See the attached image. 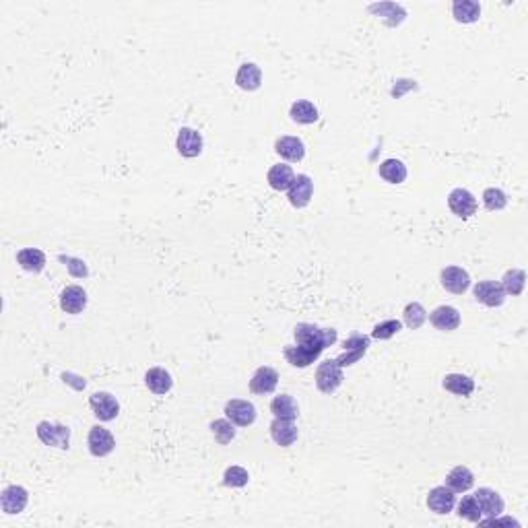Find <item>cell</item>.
Returning <instances> with one entry per match:
<instances>
[{
  "label": "cell",
  "mask_w": 528,
  "mask_h": 528,
  "mask_svg": "<svg viewBox=\"0 0 528 528\" xmlns=\"http://www.w3.org/2000/svg\"><path fill=\"white\" fill-rule=\"evenodd\" d=\"M367 349H370V337H365V335H353V337H349L345 340V353L338 355L337 363L340 367H349V365L357 363L367 353Z\"/></svg>",
  "instance_id": "11"
},
{
  "label": "cell",
  "mask_w": 528,
  "mask_h": 528,
  "mask_svg": "<svg viewBox=\"0 0 528 528\" xmlns=\"http://www.w3.org/2000/svg\"><path fill=\"white\" fill-rule=\"evenodd\" d=\"M248 481H250V475H248V470L244 466H230L223 473V485L225 487L237 489V487L248 485Z\"/></svg>",
  "instance_id": "36"
},
{
  "label": "cell",
  "mask_w": 528,
  "mask_h": 528,
  "mask_svg": "<svg viewBox=\"0 0 528 528\" xmlns=\"http://www.w3.org/2000/svg\"><path fill=\"white\" fill-rule=\"evenodd\" d=\"M235 85L244 91H256L262 85V70L260 66L254 63H246L239 66L237 75H235Z\"/></svg>",
  "instance_id": "21"
},
{
  "label": "cell",
  "mask_w": 528,
  "mask_h": 528,
  "mask_svg": "<svg viewBox=\"0 0 528 528\" xmlns=\"http://www.w3.org/2000/svg\"><path fill=\"white\" fill-rule=\"evenodd\" d=\"M38 438L42 440L45 446H54L60 450H68L70 444V429L66 425H58V423L42 421L38 425Z\"/></svg>",
  "instance_id": "3"
},
{
  "label": "cell",
  "mask_w": 528,
  "mask_h": 528,
  "mask_svg": "<svg viewBox=\"0 0 528 528\" xmlns=\"http://www.w3.org/2000/svg\"><path fill=\"white\" fill-rule=\"evenodd\" d=\"M289 116H291V120L297 122V124H314V122H318V118H320L318 107L312 102H308V99L296 102L291 106V109H289Z\"/></svg>",
  "instance_id": "30"
},
{
  "label": "cell",
  "mask_w": 528,
  "mask_h": 528,
  "mask_svg": "<svg viewBox=\"0 0 528 528\" xmlns=\"http://www.w3.org/2000/svg\"><path fill=\"white\" fill-rule=\"evenodd\" d=\"M402 320H404V324L411 330H417V328H421L423 322L427 320V312H425V308H423L419 301H411L404 308V312H402Z\"/></svg>",
  "instance_id": "33"
},
{
  "label": "cell",
  "mask_w": 528,
  "mask_h": 528,
  "mask_svg": "<svg viewBox=\"0 0 528 528\" xmlns=\"http://www.w3.org/2000/svg\"><path fill=\"white\" fill-rule=\"evenodd\" d=\"M17 262L23 271L29 273H42L45 266V254L38 248H23L17 252Z\"/></svg>",
  "instance_id": "26"
},
{
  "label": "cell",
  "mask_w": 528,
  "mask_h": 528,
  "mask_svg": "<svg viewBox=\"0 0 528 528\" xmlns=\"http://www.w3.org/2000/svg\"><path fill=\"white\" fill-rule=\"evenodd\" d=\"M448 207H450V211L454 212L456 217H460V219H470L477 212V209H479L477 198L466 190V188H454V190L450 192L448 194Z\"/></svg>",
  "instance_id": "4"
},
{
  "label": "cell",
  "mask_w": 528,
  "mask_h": 528,
  "mask_svg": "<svg viewBox=\"0 0 528 528\" xmlns=\"http://www.w3.org/2000/svg\"><path fill=\"white\" fill-rule=\"evenodd\" d=\"M271 413L275 415L276 419L296 421L299 409H297V402L293 397H289V394H281V397H275V401L271 402Z\"/></svg>",
  "instance_id": "27"
},
{
  "label": "cell",
  "mask_w": 528,
  "mask_h": 528,
  "mask_svg": "<svg viewBox=\"0 0 528 528\" xmlns=\"http://www.w3.org/2000/svg\"><path fill=\"white\" fill-rule=\"evenodd\" d=\"M287 196H289L291 207H296V209H303V207H308V205H310V200H312V196H314V182H312V178H310V176H306V173H299V176H296V180H293V184H291V188L287 190Z\"/></svg>",
  "instance_id": "9"
},
{
  "label": "cell",
  "mask_w": 528,
  "mask_h": 528,
  "mask_svg": "<svg viewBox=\"0 0 528 528\" xmlns=\"http://www.w3.org/2000/svg\"><path fill=\"white\" fill-rule=\"evenodd\" d=\"M440 281L446 291L454 296H463L466 289L470 287V275L460 266H446L440 273Z\"/></svg>",
  "instance_id": "10"
},
{
  "label": "cell",
  "mask_w": 528,
  "mask_h": 528,
  "mask_svg": "<svg viewBox=\"0 0 528 528\" xmlns=\"http://www.w3.org/2000/svg\"><path fill=\"white\" fill-rule=\"evenodd\" d=\"M293 180H296L293 169H291V166H285V163H276V166H273V168L269 169V173H266L269 186L276 192L289 190L291 184H293Z\"/></svg>",
  "instance_id": "22"
},
{
  "label": "cell",
  "mask_w": 528,
  "mask_h": 528,
  "mask_svg": "<svg viewBox=\"0 0 528 528\" xmlns=\"http://www.w3.org/2000/svg\"><path fill=\"white\" fill-rule=\"evenodd\" d=\"M275 151L283 159L293 161V163L301 161L306 157V145L297 136H281L275 143Z\"/></svg>",
  "instance_id": "20"
},
{
  "label": "cell",
  "mask_w": 528,
  "mask_h": 528,
  "mask_svg": "<svg viewBox=\"0 0 528 528\" xmlns=\"http://www.w3.org/2000/svg\"><path fill=\"white\" fill-rule=\"evenodd\" d=\"M456 504V493L448 485L433 487L427 493V507L436 514H450Z\"/></svg>",
  "instance_id": "15"
},
{
  "label": "cell",
  "mask_w": 528,
  "mask_h": 528,
  "mask_svg": "<svg viewBox=\"0 0 528 528\" xmlns=\"http://www.w3.org/2000/svg\"><path fill=\"white\" fill-rule=\"evenodd\" d=\"M145 384H147V388L153 394L163 397V394H168L169 390H171L173 380H171V374H169L168 370H163V367H151L147 374H145Z\"/></svg>",
  "instance_id": "23"
},
{
  "label": "cell",
  "mask_w": 528,
  "mask_h": 528,
  "mask_svg": "<svg viewBox=\"0 0 528 528\" xmlns=\"http://www.w3.org/2000/svg\"><path fill=\"white\" fill-rule=\"evenodd\" d=\"M401 328H402L401 320H386V322H380V324L374 328L372 337L378 338V340H388V338L394 337L397 333H401Z\"/></svg>",
  "instance_id": "38"
},
{
  "label": "cell",
  "mask_w": 528,
  "mask_h": 528,
  "mask_svg": "<svg viewBox=\"0 0 528 528\" xmlns=\"http://www.w3.org/2000/svg\"><path fill=\"white\" fill-rule=\"evenodd\" d=\"M283 353H285V360L289 361L293 367H308L320 357V353L308 349V347H301V345H287Z\"/></svg>",
  "instance_id": "25"
},
{
  "label": "cell",
  "mask_w": 528,
  "mask_h": 528,
  "mask_svg": "<svg viewBox=\"0 0 528 528\" xmlns=\"http://www.w3.org/2000/svg\"><path fill=\"white\" fill-rule=\"evenodd\" d=\"M225 417L239 427H248L256 421V406L250 401H239L232 399L225 402Z\"/></svg>",
  "instance_id": "7"
},
{
  "label": "cell",
  "mask_w": 528,
  "mask_h": 528,
  "mask_svg": "<svg viewBox=\"0 0 528 528\" xmlns=\"http://www.w3.org/2000/svg\"><path fill=\"white\" fill-rule=\"evenodd\" d=\"M87 446H89V452H91L93 456L104 458V456H107V454H112V452H114V448H116V440H114V436L107 431L106 427L95 425V427H91V431H89Z\"/></svg>",
  "instance_id": "6"
},
{
  "label": "cell",
  "mask_w": 528,
  "mask_h": 528,
  "mask_svg": "<svg viewBox=\"0 0 528 528\" xmlns=\"http://www.w3.org/2000/svg\"><path fill=\"white\" fill-rule=\"evenodd\" d=\"M297 436H299V431H297L293 421H285V419H276L275 417L273 423H271V438L281 448H289V446L296 444Z\"/></svg>",
  "instance_id": "19"
},
{
  "label": "cell",
  "mask_w": 528,
  "mask_h": 528,
  "mask_svg": "<svg viewBox=\"0 0 528 528\" xmlns=\"http://www.w3.org/2000/svg\"><path fill=\"white\" fill-rule=\"evenodd\" d=\"M293 337H296L297 345L308 347L316 353H322L326 347L337 343V330L335 328H318L310 322H301L293 328Z\"/></svg>",
  "instance_id": "1"
},
{
  "label": "cell",
  "mask_w": 528,
  "mask_h": 528,
  "mask_svg": "<svg viewBox=\"0 0 528 528\" xmlns=\"http://www.w3.org/2000/svg\"><path fill=\"white\" fill-rule=\"evenodd\" d=\"M29 502V493L21 485H9L0 495V506L4 514H21Z\"/></svg>",
  "instance_id": "14"
},
{
  "label": "cell",
  "mask_w": 528,
  "mask_h": 528,
  "mask_svg": "<svg viewBox=\"0 0 528 528\" xmlns=\"http://www.w3.org/2000/svg\"><path fill=\"white\" fill-rule=\"evenodd\" d=\"M429 322L442 333H452L460 326V312L452 306H440L429 314Z\"/></svg>",
  "instance_id": "17"
},
{
  "label": "cell",
  "mask_w": 528,
  "mask_h": 528,
  "mask_svg": "<svg viewBox=\"0 0 528 528\" xmlns=\"http://www.w3.org/2000/svg\"><path fill=\"white\" fill-rule=\"evenodd\" d=\"M211 431L215 436V440L221 446H227L235 438V427L230 419H217V421L211 423Z\"/></svg>",
  "instance_id": "35"
},
{
  "label": "cell",
  "mask_w": 528,
  "mask_h": 528,
  "mask_svg": "<svg viewBox=\"0 0 528 528\" xmlns=\"http://www.w3.org/2000/svg\"><path fill=\"white\" fill-rule=\"evenodd\" d=\"M452 15L458 23H475L481 17V4L475 0H456L452 4Z\"/></svg>",
  "instance_id": "28"
},
{
  "label": "cell",
  "mask_w": 528,
  "mask_h": 528,
  "mask_svg": "<svg viewBox=\"0 0 528 528\" xmlns=\"http://www.w3.org/2000/svg\"><path fill=\"white\" fill-rule=\"evenodd\" d=\"M446 485L450 487L454 493H465V491H468L470 487L475 485V475L465 465L454 466L446 477Z\"/></svg>",
  "instance_id": "24"
},
{
  "label": "cell",
  "mask_w": 528,
  "mask_h": 528,
  "mask_svg": "<svg viewBox=\"0 0 528 528\" xmlns=\"http://www.w3.org/2000/svg\"><path fill=\"white\" fill-rule=\"evenodd\" d=\"M475 299L485 303L487 308H500L506 301V291L502 287V283L497 281H479L473 289Z\"/></svg>",
  "instance_id": "5"
},
{
  "label": "cell",
  "mask_w": 528,
  "mask_h": 528,
  "mask_svg": "<svg viewBox=\"0 0 528 528\" xmlns=\"http://www.w3.org/2000/svg\"><path fill=\"white\" fill-rule=\"evenodd\" d=\"M276 384H279V372L273 370V367H266V365H262V367H258L256 372H254L252 380H250V390H252L254 394H271V392H275Z\"/></svg>",
  "instance_id": "16"
},
{
  "label": "cell",
  "mask_w": 528,
  "mask_h": 528,
  "mask_svg": "<svg viewBox=\"0 0 528 528\" xmlns=\"http://www.w3.org/2000/svg\"><path fill=\"white\" fill-rule=\"evenodd\" d=\"M343 367L338 365L337 360H326L318 365L316 370V386L320 392L324 394H335L338 386L343 384Z\"/></svg>",
  "instance_id": "2"
},
{
  "label": "cell",
  "mask_w": 528,
  "mask_h": 528,
  "mask_svg": "<svg viewBox=\"0 0 528 528\" xmlns=\"http://www.w3.org/2000/svg\"><path fill=\"white\" fill-rule=\"evenodd\" d=\"M176 147L182 157H198L203 153V134L194 128H180L178 139H176Z\"/></svg>",
  "instance_id": "13"
},
{
  "label": "cell",
  "mask_w": 528,
  "mask_h": 528,
  "mask_svg": "<svg viewBox=\"0 0 528 528\" xmlns=\"http://www.w3.org/2000/svg\"><path fill=\"white\" fill-rule=\"evenodd\" d=\"M89 404L93 409V415L99 421H114L120 413V404L109 392H93L89 399Z\"/></svg>",
  "instance_id": "8"
},
{
  "label": "cell",
  "mask_w": 528,
  "mask_h": 528,
  "mask_svg": "<svg viewBox=\"0 0 528 528\" xmlns=\"http://www.w3.org/2000/svg\"><path fill=\"white\" fill-rule=\"evenodd\" d=\"M60 308L66 314H81L87 308V291L79 285H68L60 293Z\"/></svg>",
  "instance_id": "18"
},
{
  "label": "cell",
  "mask_w": 528,
  "mask_h": 528,
  "mask_svg": "<svg viewBox=\"0 0 528 528\" xmlns=\"http://www.w3.org/2000/svg\"><path fill=\"white\" fill-rule=\"evenodd\" d=\"M63 262H68L66 266L70 269V273L75 276H87V266H85L81 260H75V258H66V256H60Z\"/></svg>",
  "instance_id": "39"
},
{
  "label": "cell",
  "mask_w": 528,
  "mask_h": 528,
  "mask_svg": "<svg viewBox=\"0 0 528 528\" xmlns=\"http://www.w3.org/2000/svg\"><path fill=\"white\" fill-rule=\"evenodd\" d=\"M458 516L468 520V522H477V524L483 520V512H481V506H479L475 495H465L463 497V502L458 504Z\"/></svg>",
  "instance_id": "34"
},
{
  "label": "cell",
  "mask_w": 528,
  "mask_h": 528,
  "mask_svg": "<svg viewBox=\"0 0 528 528\" xmlns=\"http://www.w3.org/2000/svg\"><path fill=\"white\" fill-rule=\"evenodd\" d=\"M473 495L477 497L481 512H483V518H487V520H495L504 512V500L497 491H493L489 487H481Z\"/></svg>",
  "instance_id": "12"
},
{
  "label": "cell",
  "mask_w": 528,
  "mask_h": 528,
  "mask_svg": "<svg viewBox=\"0 0 528 528\" xmlns=\"http://www.w3.org/2000/svg\"><path fill=\"white\" fill-rule=\"evenodd\" d=\"M524 285H527V275L520 269L507 271L502 279V287H504L506 296H520L524 291Z\"/></svg>",
  "instance_id": "32"
},
{
  "label": "cell",
  "mask_w": 528,
  "mask_h": 528,
  "mask_svg": "<svg viewBox=\"0 0 528 528\" xmlns=\"http://www.w3.org/2000/svg\"><path fill=\"white\" fill-rule=\"evenodd\" d=\"M442 386L456 397H470L475 392V380L468 376H463V374H448L442 382Z\"/></svg>",
  "instance_id": "29"
},
{
  "label": "cell",
  "mask_w": 528,
  "mask_h": 528,
  "mask_svg": "<svg viewBox=\"0 0 528 528\" xmlns=\"http://www.w3.org/2000/svg\"><path fill=\"white\" fill-rule=\"evenodd\" d=\"M483 205H485L487 211H502L507 207V196L506 192L500 190V188H487L483 192Z\"/></svg>",
  "instance_id": "37"
},
{
  "label": "cell",
  "mask_w": 528,
  "mask_h": 528,
  "mask_svg": "<svg viewBox=\"0 0 528 528\" xmlns=\"http://www.w3.org/2000/svg\"><path fill=\"white\" fill-rule=\"evenodd\" d=\"M378 171L382 180H386L388 184H402L406 180V166L401 159H386L384 163H380Z\"/></svg>",
  "instance_id": "31"
}]
</instances>
